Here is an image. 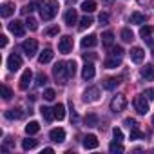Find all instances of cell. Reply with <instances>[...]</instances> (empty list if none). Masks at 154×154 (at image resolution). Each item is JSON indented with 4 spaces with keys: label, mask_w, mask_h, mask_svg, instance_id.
Returning <instances> with one entry per match:
<instances>
[{
    "label": "cell",
    "mask_w": 154,
    "mask_h": 154,
    "mask_svg": "<svg viewBox=\"0 0 154 154\" xmlns=\"http://www.w3.org/2000/svg\"><path fill=\"white\" fill-rule=\"evenodd\" d=\"M49 138L54 141V143H62V141H65V131L63 129H53L51 132H49Z\"/></svg>",
    "instance_id": "12"
},
{
    "label": "cell",
    "mask_w": 154,
    "mask_h": 154,
    "mask_svg": "<svg viewBox=\"0 0 154 154\" xmlns=\"http://www.w3.org/2000/svg\"><path fill=\"white\" fill-rule=\"evenodd\" d=\"M58 26H53V27H49V29H45V35L47 36H54V35H58Z\"/></svg>",
    "instance_id": "44"
},
{
    "label": "cell",
    "mask_w": 154,
    "mask_h": 154,
    "mask_svg": "<svg viewBox=\"0 0 154 154\" xmlns=\"http://www.w3.org/2000/svg\"><path fill=\"white\" fill-rule=\"evenodd\" d=\"M143 96H145L147 100H154V89H147V91L143 93Z\"/></svg>",
    "instance_id": "47"
},
{
    "label": "cell",
    "mask_w": 154,
    "mask_h": 154,
    "mask_svg": "<svg viewBox=\"0 0 154 154\" xmlns=\"http://www.w3.org/2000/svg\"><path fill=\"white\" fill-rule=\"evenodd\" d=\"M112 42H114V33H112V31H105V33L102 35V44L111 49V47H112Z\"/></svg>",
    "instance_id": "20"
},
{
    "label": "cell",
    "mask_w": 154,
    "mask_h": 154,
    "mask_svg": "<svg viewBox=\"0 0 154 154\" xmlns=\"http://www.w3.org/2000/svg\"><path fill=\"white\" fill-rule=\"evenodd\" d=\"M145 42H147V45L150 47V51H152V54H154V36H149V38H145Z\"/></svg>",
    "instance_id": "48"
},
{
    "label": "cell",
    "mask_w": 154,
    "mask_h": 154,
    "mask_svg": "<svg viewBox=\"0 0 154 154\" xmlns=\"http://www.w3.org/2000/svg\"><path fill=\"white\" fill-rule=\"evenodd\" d=\"M91 26H93V18H91V17L85 13V17L80 20V29L84 31V29H87V27H91Z\"/></svg>",
    "instance_id": "30"
},
{
    "label": "cell",
    "mask_w": 154,
    "mask_h": 154,
    "mask_svg": "<svg viewBox=\"0 0 154 154\" xmlns=\"http://www.w3.org/2000/svg\"><path fill=\"white\" fill-rule=\"evenodd\" d=\"M109 150H111V152L114 154V152H123L125 149H123V147L120 145V141H116V140H114V141H112V143L109 145Z\"/></svg>",
    "instance_id": "35"
},
{
    "label": "cell",
    "mask_w": 154,
    "mask_h": 154,
    "mask_svg": "<svg viewBox=\"0 0 154 154\" xmlns=\"http://www.w3.org/2000/svg\"><path fill=\"white\" fill-rule=\"evenodd\" d=\"M129 129H132V127H138V123H136V120L134 118H125V122H123Z\"/></svg>",
    "instance_id": "45"
},
{
    "label": "cell",
    "mask_w": 154,
    "mask_h": 154,
    "mask_svg": "<svg viewBox=\"0 0 154 154\" xmlns=\"http://www.w3.org/2000/svg\"><path fill=\"white\" fill-rule=\"evenodd\" d=\"M38 131H40V123H38V122H29V123L26 125V132H27L29 136L36 134Z\"/></svg>",
    "instance_id": "24"
},
{
    "label": "cell",
    "mask_w": 154,
    "mask_h": 154,
    "mask_svg": "<svg viewBox=\"0 0 154 154\" xmlns=\"http://www.w3.org/2000/svg\"><path fill=\"white\" fill-rule=\"evenodd\" d=\"M82 9L89 15V13H93V11H96V2L94 0H85V2L82 4Z\"/></svg>",
    "instance_id": "26"
},
{
    "label": "cell",
    "mask_w": 154,
    "mask_h": 154,
    "mask_svg": "<svg viewBox=\"0 0 154 154\" xmlns=\"http://www.w3.org/2000/svg\"><path fill=\"white\" fill-rule=\"evenodd\" d=\"M123 53H125V51H123L120 45H112V47H111V54H112V56H116V58H122V56H123Z\"/></svg>",
    "instance_id": "37"
},
{
    "label": "cell",
    "mask_w": 154,
    "mask_h": 154,
    "mask_svg": "<svg viewBox=\"0 0 154 154\" xmlns=\"http://www.w3.org/2000/svg\"><path fill=\"white\" fill-rule=\"evenodd\" d=\"M53 54H54V53H53V49L45 47V49H44V51L38 54V62H40L42 65H44V63H49V62L53 60Z\"/></svg>",
    "instance_id": "17"
},
{
    "label": "cell",
    "mask_w": 154,
    "mask_h": 154,
    "mask_svg": "<svg viewBox=\"0 0 154 154\" xmlns=\"http://www.w3.org/2000/svg\"><path fill=\"white\" fill-rule=\"evenodd\" d=\"M94 74H96V71H94V65L89 62V63H85L84 65V69H82V78L84 80H91V78H94Z\"/></svg>",
    "instance_id": "13"
},
{
    "label": "cell",
    "mask_w": 154,
    "mask_h": 154,
    "mask_svg": "<svg viewBox=\"0 0 154 154\" xmlns=\"http://www.w3.org/2000/svg\"><path fill=\"white\" fill-rule=\"evenodd\" d=\"M98 98H100V89H98V87H89V89H85V93H84V102L93 103V102H96Z\"/></svg>",
    "instance_id": "8"
},
{
    "label": "cell",
    "mask_w": 154,
    "mask_h": 154,
    "mask_svg": "<svg viewBox=\"0 0 154 154\" xmlns=\"http://www.w3.org/2000/svg\"><path fill=\"white\" fill-rule=\"evenodd\" d=\"M6 118L8 120H18V118H22V109H9V111H6Z\"/></svg>",
    "instance_id": "25"
},
{
    "label": "cell",
    "mask_w": 154,
    "mask_h": 154,
    "mask_svg": "<svg viewBox=\"0 0 154 154\" xmlns=\"http://www.w3.org/2000/svg\"><path fill=\"white\" fill-rule=\"evenodd\" d=\"M98 20H100V24H103V26H105V24L109 22V15H107V13H100Z\"/></svg>",
    "instance_id": "46"
},
{
    "label": "cell",
    "mask_w": 154,
    "mask_h": 154,
    "mask_svg": "<svg viewBox=\"0 0 154 154\" xmlns=\"http://www.w3.org/2000/svg\"><path fill=\"white\" fill-rule=\"evenodd\" d=\"M47 84V76L44 72H38L36 74V85H45Z\"/></svg>",
    "instance_id": "40"
},
{
    "label": "cell",
    "mask_w": 154,
    "mask_h": 154,
    "mask_svg": "<svg viewBox=\"0 0 154 154\" xmlns=\"http://www.w3.org/2000/svg\"><path fill=\"white\" fill-rule=\"evenodd\" d=\"M85 125L87 127H96L98 125V116L96 114H87L85 116Z\"/></svg>",
    "instance_id": "32"
},
{
    "label": "cell",
    "mask_w": 154,
    "mask_h": 154,
    "mask_svg": "<svg viewBox=\"0 0 154 154\" xmlns=\"http://www.w3.org/2000/svg\"><path fill=\"white\" fill-rule=\"evenodd\" d=\"M53 111H54V118L56 120H63L65 118V105L63 103H56L53 107Z\"/></svg>",
    "instance_id": "21"
},
{
    "label": "cell",
    "mask_w": 154,
    "mask_h": 154,
    "mask_svg": "<svg viewBox=\"0 0 154 154\" xmlns=\"http://www.w3.org/2000/svg\"><path fill=\"white\" fill-rule=\"evenodd\" d=\"M9 31H11L15 36H24L26 27H24V24H22L20 20H13V22L9 24Z\"/></svg>",
    "instance_id": "11"
},
{
    "label": "cell",
    "mask_w": 154,
    "mask_h": 154,
    "mask_svg": "<svg viewBox=\"0 0 154 154\" xmlns=\"http://www.w3.org/2000/svg\"><path fill=\"white\" fill-rule=\"evenodd\" d=\"M54 96H56V93H54L53 89H45V91H44V98H45L47 102H53Z\"/></svg>",
    "instance_id": "42"
},
{
    "label": "cell",
    "mask_w": 154,
    "mask_h": 154,
    "mask_svg": "<svg viewBox=\"0 0 154 154\" xmlns=\"http://www.w3.org/2000/svg\"><path fill=\"white\" fill-rule=\"evenodd\" d=\"M13 13H15V4L13 2H4L2 6H0V15H2L4 18L11 17Z\"/></svg>",
    "instance_id": "15"
},
{
    "label": "cell",
    "mask_w": 154,
    "mask_h": 154,
    "mask_svg": "<svg viewBox=\"0 0 154 154\" xmlns=\"http://www.w3.org/2000/svg\"><path fill=\"white\" fill-rule=\"evenodd\" d=\"M122 40H123V42H132V40H134L132 31H131V29H127V27H125V29H122Z\"/></svg>",
    "instance_id": "34"
},
{
    "label": "cell",
    "mask_w": 154,
    "mask_h": 154,
    "mask_svg": "<svg viewBox=\"0 0 154 154\" xmlns=\"http://www.w3.org/2000/svg\"><path fill=\"white\" fill-rule=\"evenodd\" d=\"M22 51L26 53L27 58H33V56L36 54V51H38V42H36L35 38H27V40L22 44Z\"/></svg>",
    "instance_id": "3"
},
{
    "label": "cell",
    "mask_w": 154,
    "mask_h": 154,
    "mask_svg": "<svg viewBox=\"0 0 154 154\" xmlns=\"http://www.w3.org/2000/svg\"><path fill=\"white\" fill-rule=\"evenodd\" d=\"M96 44H98V36H96V35H87L85 38H82V47H84V49L94 47Z\"/></svg>",
    "instance_id": "18"
},
{
    "label": "cell",
    "mask_w": 154,
    "mask_h": 154,
    "mask_svg": "<svg viewBox=\"0 0 154 154\" xmlns=\"http://www.w3.org/2000/svg\"><path fill=\"white\" fill-rule=\"evenodd\" d=\"M152 125H154V116H152Z\"/></svg>",
    "instance_id": "51"
},
{
    "label": "cell",
    "mask_w": 154,
    "mask_h": 154,
    "mask_svg": "<svg viewBox=\"0 0 154 154\" xmlns=\"http://www.w3.org/2000/svg\"><path fill=\"white\" fill-rule=\"evenodd\" d=\"M84 147H85V149H96V147H98V138H96L94 134H87V136L84 138Z\"/></svg>",
    "instance_id": "19"
},
{
    "label": "cell",
    "mask_w": 154,
    "mask_h": 154,
    "mask_svg": "<svg viewBox=\"0 0 154 154\" xmlns=\"http://www.w3.org/2000/svg\"><path fill=\"white\" fill-rule=\"evenodd\" d=\"M40 112H42V118H44L45 122H53V120H54V111H53V109H49V107H42Z\"/></svg>",
    "instance_id": "23"
},
{
    "label": "cell",
    "mask_w": 154,
    "mask_h": 154,
    "mask_svg": "<svg viewBox=\"0 0 154 154\" xmlns=\"http://www.w3.org/2000/svg\"><path fill=\"white\" fill-rule=\"evenodd\" d=\"M118 84H120V80H118V78H107V80L103 82V87H105L107 91H112V89H116V87H118Z\"/></svg>",
    "instance_id": "28"
},
{
    "label": "cell",
    "mask_w": 154,
    "mask_h": 154,
    "mask_svg": "<svg viewBox=\"0 0 154 154\" xmlns=\"http://www.w3.org/2000/svg\"><path fill=\"white\" fill-rule=\"evenodd\" d=\"M58 51L63 53V54H67V53L72 51V38H71L69 35H65V36H62V38L58 40Z\"/></svg>",
    "instance_id": "5"
},
{
    "label": "cell",
    "mask_w": 154,
    "mask_h": 154,
    "mask_svg": "<svg viewBox=\"0 0 154 154\" xmlns=\"http://www.w3.org/2000/svg\"><path fill=\"white\" fill-rule=\"evenodd\" d=\"M141 138H143V132L138 127H132L131 129V140H141Z\"/></svg>",
    "instance_id": "38"
},
{
    "label": "cell",
    "mask_w": 154,
    "mask_h": 154,
    "mask_svg": "<svg viewBox=\"0 0 154 154\" xmlns=\"http://www.w3.org/2000/svg\"><path fill=\"white\" fill-rule=\"evenodd\" d=\"M36 145H38V141L33 140V138H27V140L22 141V149H24V150H31V149H35Z\"/></svg>",
    "instance_id": "29"
},
{
    "label": "cell",
    "mask_w": 154,
    "mask_h": 154,
    "mask_svg": "<svg viewBox=\"0 0 154 154\" xmlns=\"http://www.w3.org/2000/svg\"><path fill=\"white\" fill-rule=\"evenodd\" d=\"M67 74H69V78L76 74V62H74V60L67 62Z\"/></svg>",
    "instance_id": "36"
},
{
    "label": "cell",
    "mask_w": 154,
    "mask_h": 154,
    "mask_svg": "<svg viewBox=\"0 0 154 154\" xmlns=\"http://www.w3.org/2000/svg\"><path fill=\"white\" fill-rule=\"evenodd\" d=\"M152 31H154V29H152V26H143V27L140 29V36H141V38L145 40V38L152 36Z\"/></svg>",
    "instance_id": "31"
},
{
    "label": "cell",
    "mask_w": 154,
    "mask_h": 154,
    "mask_svg": "<svg viewBox=\"0 0 154 154\" xmlns=\"http://www.w3.org/2000/svg\"><path fill=\"white\" fill-rule=\"evenodd\" d=\"M134 107H136V111L140 114H147L149 112V102L145 100V96H138L134 100Z\"/></svg>",
    "instance_id": "10"
},
{
    "label": "cell",
    "mask_w": 154,
    "mask_h": 154,
    "mask_svg": "<svg viewBox=\"0 0 154 154\" xmlns=\"http://www.w3.org/2000/svg\"><path fill=\"white\" fill-rule=\"evenodd\" d=\"M11 96H13V91H11L8 85H2V98H4V100H9Z\"/></svg>",
    "instance_id": "41"
},
{
    "label": "cell",
    "mask_w": 154,
    "mask_h": 154,
    "mask_svg": "<svg viewBox=\"0 0 154 154\" xmlns=\"http://www.w3.org/2000/svg\"><path fill=\"white\" fill-rule=\"evenodd\" d=\"M0 45H2V47H6V45H8V36H6V35L0 36Z\"/></svg>",
    "instance_id": "49"
},
{
    "label": "cell",
    "mask_w": 154,
    "mask_h": 154,
    "mask_svg": "<svg viewBox=\"0 0 154 154\" xmlns=\"http://www.w3.org/2000/svg\"><path fill=\"white\" fill-rule=\"evenodd\" d=\"M125 107H127V98H125V94H118V96H114V98L111 100V111H112V112H122Z\"/></svg>",
    "instance_id": "4"
},
{
    "label": "cell",
    "mask_w": 154,
    "mask_h": 154,
    "mask_svg": "<svg viewBox=\"0 0 154 154\" xmlns=\"http://www.w3.org/2000/svg\"><path fill=\"white\" fill-rule=\"evenodd\" d=\"M145 20H147V17L141 15V13H138V11L131 15V24H145Z\"/></svg>",
    "instance_id": "27"
},
{
    "label": "cell",
    "mask_w": 154,
    "mask_h": 154,
    "mask_svg": "<svg viewBox=\"0 0 154 154\" xmlns=\"http://www.w3.org/2000/svg\"><path fill=\"white\" fill-rule=\"evenodd\" d=\"M26 27H27L29 31H36V29H38V22H36L33 17H27V20H26Z\"/></svg>",
    "instance_id": "33"
},
{
    "label": "cell",
    "mask_w": 154,
    "mask_h": 154,
    "mask_svg": "<svg viewBox=\"0 0 154 154\" xmlns=\"http://www.w3.org/2000/svg\"><path fill=\"white\" fill-rule=\"evenodd\" d=\"M107 69H116V67H120L122 65V58H116V56H112V58H109V60H105V63H103Z\"/></svg>",
    "instance_id": "22"
},
{
    "label": "cell",
    "mask_w": 154,
    "mask_h": 154,
    "mask_svg": "<svg viewBox=\"0 0 154 154\" xmlns=\"http://www.w3.org/2000/svg\"><path fill=\"white\" fill-rule=\"evenodd\" d=\"M53 72H54V78L60 82V84H65L69 74H67V62H58L54 67H53Z\"/></svg>",
    "instance_id": "2"
},
{
    "label": "cell",
    "mask_w": 154,
    "mask_h": 154,
    "mask_svg": "<svg viewBox=\"0 0 154 154\" xmlns=\"http://www.w3.org/2000/svg\"><path fill=\"white\" fill-rule=\"evenodd\" d=\"M22 67V58L17 54V53H13L9 58H8V69L11 71V72H15V71H18Z\"/></svg>",
    "instance_id": "7"
},
{
    "label": "cell",
    "mask_w": 154,
    "mask_h": 154,
    "mask_svg": "<svg viewBox=\"0 0 154 154\" xmlns=\"http://www.w3.org/2000/svg\"><path fill=\"white\" fill-rule=\"evenodd\" d=\"M40 17L44 20H53L58 15V2L56 0H40Z\"/></svg>",
    "instance_id": "1"
},
{
    "label": "cell",
    "mask_w": 154,
    "mask_h": 154,
    "mask_svg": "<svg viewBox=\"0 0 154 154\" xmlns=\"http://www.w3.org/2000/svg\"><path fill=\"white\" fill-rule=\"evenodd\" d=\"M112 136H114L116 141H122V140H123V132H122V129L114 127V129H112Z\"/></svg>",
    "instance_id": "43"
},
{
    "label": "cell",
    "mask_w": 154,
    "mask_h": 154,
    "mask_svg": "<svg viewBox=\"0 0 154 154\" xmlns=\"http://www.w3.org/2000/svg\"><path fill=\"white\" fill-rule=\"evenodd\" d=\"M84 58H85V60H87V58H89V60H94V58H96V54H93V53H89V54H87V53H84Z\"/></svg>",
    "instance_id": "50"
},
{
    "label": "cell",
    "mask_w": 154,
    "mask_h": 154,
    "mask_svg": "<svg viewBox=\"0 0 154 154\" xmlns=\"http://www.w3.org/2000/svg\"><path fill=\"white\" fill-rule=\"evenodd\" d=\"M143 58H145V51L141 47H132L131 49V60L132 62L140 63V62H143Z\"/></svg>",
    "instance_id": "14"
},
{
    "label": "cell",
    "mask_w": 154,
    "mask_h": 154,
    "mask_svg": "<svg viewBox=\"0 0 154 154\" xmlns=\"http://www.w3.org/2000/svg\"><path fill=\"white\" fill-rule=\"evenodd\" d=\"M31 80H33V72H31V69H26L24 72H22V76H20V89L22 91H27L29 89V85H31Z\"/></svg>",
    "instance_id": "6"
},
{
    "label": "cell",
    "mask_w": 154,
    "mask_h": 154,
    "mask_svg": "<svg viewBox=\"0 0 154 154\" xmlns=\"http://www.w3.org/2000/svg\"><path fill=\"white\" fill-rule=\"evenodd\" d=\"M63 20H65V24H67V26H71V27H72V26L76 24V20H78V13H76V9H72V8H71V9H67V13H65Z\"/></svg>",
    "instance_id": "16"
},
{
    "label": "cell",
    "mask_w": 154,
    "mask_h": 154,
    "mask_svg": "<svg viewBox=\"0 0 154 154\" xmlns=\"http://www.w3.org/2000/svg\"><path fill=\"white\" fill-rule=\"evenodd\" d=\"M140 72H141V78H143L145 82H152V80H154V65H152V63H145Z\"/></svg>",
    "instance_id": "9"
},
{
    "label": "cell",
    "mask_w": 154,
    "mask_h": 154,
    "mask_svg": "<svg viewBox=\"0 0 154 154\" xmlns=\"http://www.w3.org/2000/svg\"><path fill=\"white\" fill-rule=\"evenodd\" d=\"M38 6H40L38 2H31V4H27V6H26V8L22 9V13H26V15H27V13H33V11H35V9L38 8Z\"/></svg>",
    "instance_id": "39"
}]
</instances>
